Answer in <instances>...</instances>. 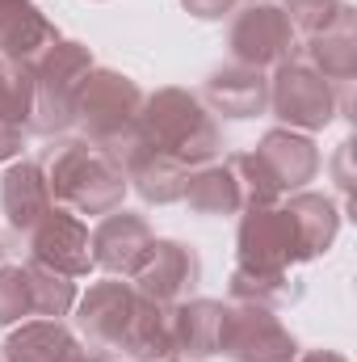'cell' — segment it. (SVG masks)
<instances>
[{
	"instance_id": "2",
	"label": "cell",
	"mask_w": 357,
	"mask_h": 362,
	"mask_svg": "<svg viewBox=\"0 0 357 362\" xmlns=\"http://www.w3.org/2000/svg\"><path fill=\"white\" fill-rule=\"evenodd\" d=\"M42 173L51 185L55 206L72 211V215H109L122 206L126 198V173L89 139H59L47 160Z\"/></svg>"
},
{
	"instance_id": "28",
	"label": "cell",
	"mask_w": 357,
	"mask_h": 362,
	"mask_svg": "<svg viewBox=\"0 0 357 362\" xmlns=\"http://www.w3.org/2000/svg\"><path fill=\"white\" fill-rule=\"evenodd\" d=\"M236 4L240 0H181V8L189 17H198V21H223V17L236 13Z\"/></svg>"
},
{
	"instance_id": "12",
	"label": "cell",
	"mask_w": 357,
	"mask_h": 362,
	"mask_svg": "<svg viewBox=\"0 0 357 362\" xmlns=\"http://www.w3.org/2000/svg\"><path fill=\"white\" fill-rule=\"evenodd\" d=\"M30 262L68 278H85L92 270L89 223L63 206H51V215L30 232Z\"/></svg>"
},
{
	"instance_id": "22",
	"label": "cell",
	"mask_w": 357,
	"mask_h": 362,
	"mask_svg": "<svg viewBox=\"0 0 357 362\" xmlns=\"http://www.w3.org/2000/svg\"><path fill=\"white\" fill-rule=\"evenodd\" d=\"M227 295L231 303H257V308H282L294 299V286H290V270H248V266H236L231 282H227Z\"/></svg>"
},
{
	"instance_id": "23",
	"label": "cell",
	"mask_w": 357,
	"mask_h": 362,
	"mask_svg": "<svg viewBox=\"0 0 357 362\" xmlns=\"http://www.w3.org/2000/svg\"><path fill=\"white\" fill-rule=\"evenodd\" d=\"M25 282H30V299H34L38 320H59L76 308V278L47 270L38 262H25Z\"/></svg>"
},
{
	"instance_id": "7",
	"label": "cell",
	"mask_w": 357,
	"mask_h": 362,
	"mask_svg": "<svg viewBox=\"0 0 357 362\" xmlns=\"http://www.w3.org/2000/svg\"><path fill=\"white\" fill-rule=\"evenodd\" d=\"M219 354H227L231 362H294L298 341L277 320L273 308L227 303L223 308V329H219Z\"/></svg>"
},
{
	"instance_id": "29",
	"label": "cell",
	"mask_w": 357,
	"mask_h": 362,
	"mask_svg": "<svg viewBox=\"0 0 357 362\" xmlns=\"http://www.w3.org/2000/svg\"><path fill=\"white\" fill-rule=\"evenodd\" d=\"M25 139H30V131H25V127H17V122H4V118H0V165H13V160L21 156Z\"/></svg>"
},
{
	"instance_id": "18",
	"label": "cell",
	"mask_w": 357,
	"mask_h": 362,
	"mask_svg": "<svg viewBox=\"0 0 357 362\" xmlns=\"http://www.w3.org/2000/svg\"><path fill=\"white\" fill-rule=\"evenodd\" d=\"M80 350L76 333L63 329L59 320H21L4 346H0V362H72Z\"/></svg>"
},
{
	"instance_id": "31",
	"label": "cell",
	"mask_w": 357,
	"mask_h": 362,
	"mask_svg": "<svg viewBox=\"0 0 357 362\" xmlns=\"http://www.w3.org/2000/svg\"><path fill=\"white\" fill-rule=\"evenodd\" d=\"M72 362H114V358H109V354H97V350H76Z\"/></svg>"
},
{
	"instance_id": "15",
	"label": "cell",
	"mask_w": 357,
	"mask_h": 362,
	"mask_svg": "<svg viewBox=\"0 0 357 362\" xmlns=\"http://www.w3.org/2000/svg\"><path fill=\"white\" fill-rule=\"evenodd\" d=\"M55 198H51V185L38 160H13L0 177V211H4V223L21 236H30L47 215H51Z\"/></svg>"
},
{
	"instance_id": "16",
	"label": "cell",
	"mask_w": 357,
	"mask_h": 362,
	"mask_svg": "<svg viewBox=\"0 0 357 362\" xmlns=\"http://www.w3.org/2000/svg\"><path fill=\"white\" fill-rule=\"evenodd\" d=\"M55 42L59 30L47 21V13L34 0H0V59L34 68Z\"/></svg>"
},
{
	"instance_id": "11",
	"label": "cell",
	"mask_w": 357,
	"mask_h": 362,
	"mask_svg": "<svg viewBox=\"0 0 357 362\" xmlns=\"http://www.w3.org/2000/svg\"><path fill=\"white\" fill-rule=\"evenodd\" d=\"M198 278H202V257H198L193 245H185V240H156V245L147 249L143 266L135 270L131 286H135L139 295H147V299L173 308V303L193 299Z\"/></svg>"
},
{
	"instance_id": "26",
	"label": "cell",
	"mask_w": 357,
	"mask_h": 362,
	"mask_svg": "<svg viewBox=\"0 0 357 362\" xmlns=\"http://www.w3.org/2000/svg\"><path fill=\"white\" fill-rule=\"evenodd\" d=\"M282 13L290 17L294 34H307V38H315V34L332 30L337 21H345L353 8H349L345 0H286V4H282Z\"/></svg>"
},
{
	"instance_id": "27",
	"label": "cell",
	"mask_w": 357,
	"mask_h": 362,
	"mask_svg": "<svg viewBox=\"0 0 357 362\" xmlns=\"http://www.w3.org/2000/svg\"><path fill=\"white\" fill-rule=\"evenodd\" d=\"M25 316H34L25 266H4L0 262V325L8 329V325H21Z\"/></svg>"
},
{
	"instance_id": "13",
	"label": "cell",
	"mask_w": 357,
	"mask_h": 362,
	"mask_svg": "<svg viewBox=\"0 0 357 362\" xmlns=\"http://www.w3.org/2000/svg\"><path fill=\"white\" fill-rule=\"evenodd\" d=\"M198 101L223 118H257L269 110V76L244 64H223L202 81Z\"/></svg>"
},
{
	"instance_id": "6",
	"label": "cell",
	"mask_w": 357,
	"mask_h": 362,
	"mask_svg": "<svg viewBox=\"0 0 357 362\" xmlns=\"http://www.w3.org/2000/svg\"><path fill=\"white\" fill-rule=\"evenodd\" d=\"M294 38L298 34H294L290 17L282 13V4H269V0H253L244 8H236L231 25H227L231 64H244V68H257V72L286 64L294 55Z\"/></svg>"
},
{
	"instance_id": "32",
	"label": "cell",
	"mask_w": 357,
	"mask_h": 362,
	"mask_svg": "<svg viewBox=\"0 0 357 362\" xmlns=\"http://www.w3.org/2000/svg\"><path fill=\"white\" fill-rule=\"evenodd\" d=\"M0 262H4V245H0Z\"/></svg>"
},
{
	"instance_id": "5",
	"label": "cell",
	"mask_w": 357,
	"mask_h": 362,
	"mask_svg": "<svg viewBox=\"0 0 357 362\" xmlns=\"http://www.w3.org/2000/svg\"><path fill=\"white\" fill-rule=\"evenodd\" d=\"M269 110L282 118V127L311 135V131H324L341 114V93H337L332 81H324L307 59L290 55L269 76Z\"/></svg>"
},
{
	"instance_id": "4",
	"label": "cell",
	"mask_w": 357,
	"mask_h": 362,
	"mask_svg": "<svg viewBox=\"0 0 357 362\" xmlns=\"http://www.w3.org/2000/svg\"><path fill=\"white\" fill-rule=\"evenodd\" d=\"M139 110H143V89L126 72L92 68L80 93H76V118L72 122H80L85 139L105 152L139 127Z\"/></svg>"
},
{
	"instance_id": "8",
	"label": "cell",
	"mask_w": 357,
	"mask_h": 362,
	"mask_svg": "<svg viewBox=\"0 0 357 362\" xmlns=\"http://www.w3.org/2000/svg\"><path fill=\"white\" fill-rule=\"evenodd\" d=\"M135 303L139 291L131 286V278H101L76 299V329L97 354H126V337H131V320H135Z\"/></svg>"
},
{
	"instance_id": "20",
	"label": "cell",
	"mask_w": 357,
	"mask_h": 362,
	"mask_svg": "<svg viewBox=\"0 0 357 362\" xmlns=\"http://www.w3.org/2000/svg\"><path fill=\"white\" fill-rule=\"evenodd\" d=\"M181 202H185L193 215H202V219H227V215H240V211H244L240 185H236L231 169H227L223 160H210V165L189 169Z\"/></svg>"
},
{
	"instance_id": "9",
	"label": "cell",
	"mask_w": 357,
	"mask_h": 362,
	"mask_svg": "<svg viewBox=\"0 0 357 362\" xmlns=\"http://www.w3.org/2000/svg\"><path fill=\"white\" fill-rule=\"evenodd\" d=\"M236 266H248V270H290V266H303L298 232H294V219H290V211L282 202L240 211Z\"/></svg>"
},
{
	"instance_id": "1",
	"label": "cell",
	"mask_w": 357,
	"mask_h": 362,
	"mask_svg": "<svg viewBox=\"0 0 357 362\" xmlns=\"http://www.w3.org/2000/svg\"><path fill=\"white\" fill-rule=\"evenodd\" d=\"M139 135H143V144L152 152L177 160L185 169L210 165L223 152V127H219V118L198 101V93L177 89V85L143 93Z\"/></svg>"
},
{
	"instance_id": "19",
	"label": "cell",
	"mask_w": 357,
	"mask_h": 362,
	"mask_svg": "<svg viewBox=\"0 0 357 362\" xmlns=\"http://www.w3.org/2000/svg\"><path fill=\"white\" fill-rule=\"evenodd\" d=\"M294 219V232H298V249H303V262H315L320 253L332 249L337 232H341V206L328 198V194H311V189H298L282 202Z\"/></svg>"
},
{
	"instance_id": "25",
	"label": "cell",
	"mask_w": 357,
	"mask_h": 362,
	"mask_svg": "<svg viewBox=\"0 0 357 362\" xmlns=\"http://www.w3.org/2000/svg\"><path fill=\"white\" fill-rule=\"evenodd\" d=\"M30 114H34V68L0 59V118L30 131Z\"/></svg>"
},
{
	"instance_id": "24",
	"label": "cell",
	"mask_w": 357,
	"mask_h": 362,
	"mask_svg": "<svg viewBox=\"0 0 357 362\" xmlns=\"http://www.w3.org/2000/svg\"><path fill=\"white\" fill-rule=\"evenodd\" d=\"M223 165L231 169V177H236V185H240L244 211H248V206H273V202L286 198V194L277 189V181L269 177V169L261 165L257 152H231V156H223Z\"/></svg>"
},
{
	"instance_id": "17",
	"label": "cell",
	"mask_w": 357,
	"mask_h": 362,
	"mask_svg": "<svg viewBox=\"0 0 357 362\" xmlns=\"http://www.w3.org/2000/svg\"><path fill=\"white\" fill-rule=\"evenodd\" d=\"M219 299H185L173 303V362H198L219 354V329H223Z\"/></svg>"
},
{
	"instance_id": "21",
	"label": "cell",
	"mask_w": 357,
	"mask_h": 362,
	"mask_svg": "<svg viewBox=\"0 0 357 362\" xmlns=\"http://www.w3.org/2000/svg\"><path fill=\"white\" fill-rule=\"evenodd\" d=\"M324 81H332V85H349L357 76V30H353V13L345 17V21H337L332 30H324V34H315V38H307V55H303Z\"/></svg>"
},
{
	"instance_id": "10",
	"label": "cell",
	"mask_w": 357,
	"mask_h": 362,
	"mask_svg": "<svg viewBox=\"0 0 357 362\" xmlns=\"http://www.w3.org/2000/svg\"><path fill=\"white\" fill-rule=\"evenodd\" d=\"M152 245H156L152 223L143 215H131L118 206V211L101 215L97 228L89 232L92 270H105V278H135Z\"/></svg>"
},
{
	"instance_id": "3",
	"label": "cell",
	"mask_w": 357,
	"mask_h": 362,
	"mask_svg": "<svg viewBox=\"0 0 357 362\" xmlns=\"http://www.w3.org/2000/svg\"><path fill=\"white\" fill-rule=\"evenodd\" d=\"M97 68L92 51L76 38H59L55 47H47V55L34 64V114H30V131L34 135H63L76 118V93Z\"/></svg>"
},
{
	"instance_id": "30",
	"label": "cell",
	"mask_w": 357,
	"mask_h": 362,
	"mask_svg": "<svg viewBox=\"0 0 357 362\" xmlns=\"http://www.w3.org/2000/svg\"><path fill=\"white\" fill-rule=\"evenodd\" d=\"M294 362H349V358L337 354V350H307V354H298Z\"/></svg>"
},
{
	"instance_id": "14",
	"label": "cell",
	"mask_w": 357,
	"mask_h": 362,
	"mask_svg": "<svg viewBox=\"0 0 357 362\" xmlns=\"http://www.w3.org/2000/svg\"><path fill=\"white\" fill-rule=\"evenodd\" d=\"M253 152L261 156V165L269 169V177L277 181L282 194L307 189V181H315V173H320V148H315V139L303 135V131H290V127L265 131Z\"/></svg>"
}]
</instances>
